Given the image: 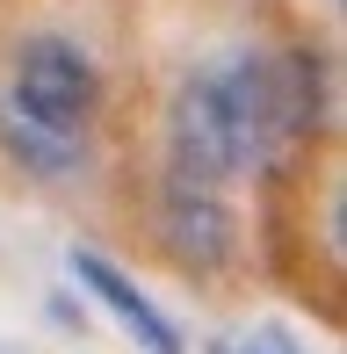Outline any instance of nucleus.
I'll return each instance as SVG.
<instances>
[{
  "mask_svg": "<svg viewBox=\"0 0 347 354\" xmlns=\"http://www.w3.org/2000/svg\"><path fill=\"white\" fill-rule=\"evenodd\" d=\"M66 268H73V282H80V289H94V297L116 311V326L131 333V340L145 347V354H188V347H181V333L167 326V311H160V304H152L131 275H123L116 261H102V253L73 246V253H66Z\"/></svg>",
  "mask_w": 347,
  "mask_h": 354,
  "instance_id": "4",
  "label": "nucleus"
},
{
  "mask_svg": "<svg viewBox=\"0 0 347 354\" xmlns=\"http://www.w3.org/2000/svg\"><path fill=\"white\" fill-rule=\"evenodd\" d=\"M311 116V73L304 58H275V51H225L203 73L181 80L167 109V145H174V174L196 181H239V174L268 167L282 152V138L304 131Z\"/></svg>",
  "mask_w": 347,
  "mask_h": 354,
  "instance_id": "1",
  "label": "nucleus"
},
{
  "mask_svg": "<svg viewBox=\"0 0 347 354\" xmlns=\"http://www.w3.org/2000/svg\"><path fill=\"white\" fill-rule=\"evenodd\" d=\"M160 232L174 246L181 268H225L232 253V210L217 196V181H196V174H174L167 203H160Z\"/></svg>",
  "mask_w": 347,
  "mask_h": 354,
  "instance_id": "3",
  "label": "nucleus"
},
{
  "mask_svg": "<svg viewBox=\"0 0 347 354\" xmlns=\"http://www.w3.org/2000/svg\"><path fill=\"white\" fill-rule=\"evenodd\" d=\"M94 102H102V73H94V58L80 44L29 37L15 51V80H8V102L0 109H15L22 123H37L51 138H80L94 123Z\"/></svg>",
  "mask_w": 347,
  "mask_h": 354,
  "instance_id": "2",
  "label": "nucleus"
},
{
  "mask_svg": "<svg viewBox=\"0 0 347 354\" xmlns=\"http://www.w3.org/2000/svg\"><path fill=\"white\" fill-rule=\"evenodd\" d=\"M217 354H304L282 326H261V333H239V340H217Z\"/></svg>",
  "mask_w": 347,
  "mask_h": 354,
  "instance_id": "5",
  "label": "nucleus"
}]
</instances>
